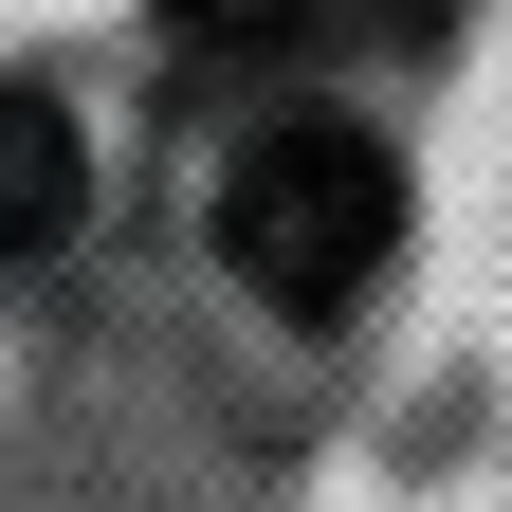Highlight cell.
Wrapping results in <instances>:
<instances>
[{
    "instance_id": "1",
    "label": "cell",
    "mask_w": 512,
    "mask_h": 512,
    "mask_svg": "<svg viewBox=\"0 0 512 512\" xmlns=\"http://www.w3.org/2000/svg\"><path fill=\"white\" fill-rule=\"evenodd\" d=\"M403 256V147L384 128H348V110H275L256 147L220 165V275L256 293V311H330Z\"/></svg>"
},
{
    "instance_id": "2",
    "label": "cell",
    "mask_w": 512,
    "mask_h": 512,
    "mask_svg": "<svg viewBox=\"0 0 512 512\" xmlns=\"http://www.w3.org/2000/svg\"><path fill=\"white\" fill-rule=\"evenodd\" d=\"M439 0H165L183 74H311V55H403Z\"/></svg>"
},
{
    "instance_id": "3",
    "label": "cell",
    "mask_w": 512,
    "mask_h": 512,
    "mask_svg": "<svg viewBox=\"0 0 512 512\" xmlns=\"http://www.w3.org/2000/svg\"><path fill=\"white\" fill-rule=\"evenodd\" d=\"M92 220V147H74V110H55L37 74H0V275L19 256H55Z\"/></svg>"
}]
</instances>
